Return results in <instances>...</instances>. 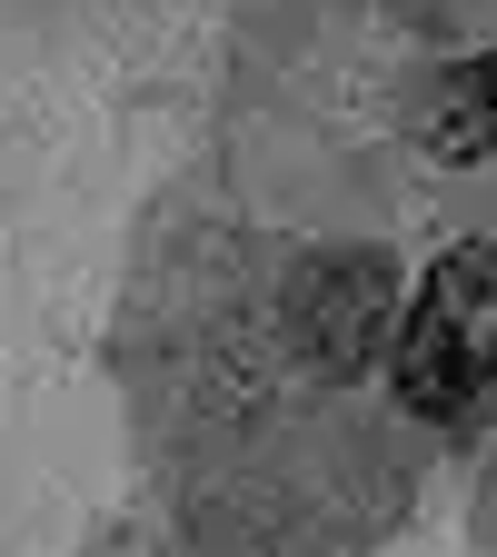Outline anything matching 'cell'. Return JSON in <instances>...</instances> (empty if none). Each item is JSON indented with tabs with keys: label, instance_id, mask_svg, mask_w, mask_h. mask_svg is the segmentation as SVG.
I'll return each mask as SVG.
<instances>
[{
	"label": "cell",
	"instance_id": "obj_2",
	"mask_svg": "<svg viewBox=\"0 0 497 557\" xmlns=\"http://www.w3.org/2000/svg\"><path fill=\"white\" fill-rule=\"evenodd\" d=\"M398 259L378 249H328L299 269V289H289V338H299V359L319 379H359L388 359V338H398Z\"/></svg>",
	"mask_w": 497,
	"mask_h": 557
},
{
	"label": "cell",
	"instance_id": "obj_3",
	"mask_svg": "<svg viewBox=\"0 0 497 557\" xmlns=\"http://www.w3.org/2000/svg\"><path fill=\"white\" fill-rule=\"evenodd\" d=\"M418 150L448 160V170L497 160V50L448 60L438 81H428V100H418Z\"/></svg>",
	"mask_w": 497,
	"mask_h": 557
},
{
	"label": "cell",
	"instance_id": "obj_1",
	"mask_svg": "<svg viewBox=\"0 0 497 557\" xmlns=\"http://www.w3.org/2000/svg\"><path fill=\"white\" fill-rule=\"evenodd\" d=\"M388 388L428 429H468L497 388V239H458L388 338Z\"/></svg>",
	"mask_w": 497,
	"mask_h": 557
}]
</instances>
